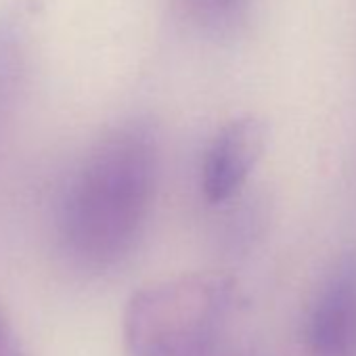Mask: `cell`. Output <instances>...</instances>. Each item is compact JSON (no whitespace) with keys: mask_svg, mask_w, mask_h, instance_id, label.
<instances>
[{"mask_svg":"<svg viewBox=\"0 0 356 356\" xmlns=\"http://www.w3.org/2000/svg\"><path fill=\"white\" fill-rule=\"evenodd\" d=\"M157 136L147 122L111 128L86 153L61 202V237L90 266L122 262L140 237L157 183Z\"/></svg>","mask_w":356,"mask_h":356,"instance_id":"cell-1","label":"cell"},{"mask_svg":"<svg viewBox=\"0 0 356 356\" xmlns=\"http://www.w3.org/2000/svg\"><path fill=\"white\" fill-rule=\"evenodd\" d=\"M235 287L222 275H183L132 293L124 310L128 356H208L229 312Z\"/></svg>","mask_w":356,"mask_h":356,"instance_id":"cell-2","label":"cell"},{"mask_svg":"<svg viewBox=\"0 0 356 356\" xmlns=\"http://www.w3.org/2000/svg\"><path fill=\"white\" fill-rule=\"evenodd\" d=\"M266 147V126L254 115L227 122L208 145L202 165V193L214 204L239 195Z\"/></svg>","mask_w":356,"mask_h":356,"instance_id":"cell-3","label":"cell"},{"mask_svg":"<svg viewBox=\"0 0 356 356\" xmlns=\"http://www.w3.org/2000/svg\"><path fill=\"white\" fill-rule=\"evenodd\" d=\"M306 339L314 356H356V252L343 254L321 285Z\"/></svg>","mask_w":356,"mask_h":356,"instance_id":"cell-4","label":"cell"},{"mask_svg":"<svg viewBox=\"0 0 356 356\" xmlns=\"http://www.w3.org/2000/svg\"><path fill=\"white\" fill-rule=\"evenodd\" d=\"M193 26L214 38L233 36L243 28L250 0H183Z\"/></svg>","mask_w":356,"mask_h":356,"instance_id":"cell-5","label":"cell"},{"mask_svg":"<svg viewBox=\"0 0 356 356\" xmlns=\"http://www.w3.org/2000/svg\"><path fill=\"white\" fill-rule=\"evenodd\" d=\"M19 26L11 17L0 24V118L5 115L11 103L19 76V61H22V53H17Z\"/></svg>","mask_w":356,"mask_h":356,"instance_id":"cell-6","label":"cell"},{"mask_svg":"<svg viewBox=\"0 0 356 356\" xmlns=\"http://www.w3.org/2000/svg\"><path fill=\"white\" fill-rule=\"evenodd\" d=\"M0 356H22L15 333L9 325V321L5 318L3 310H0Z\"/></svg>","mask_w":356,"mask_h":356,"instance_id":"cell-7","label":"cell"}]
</instances>
